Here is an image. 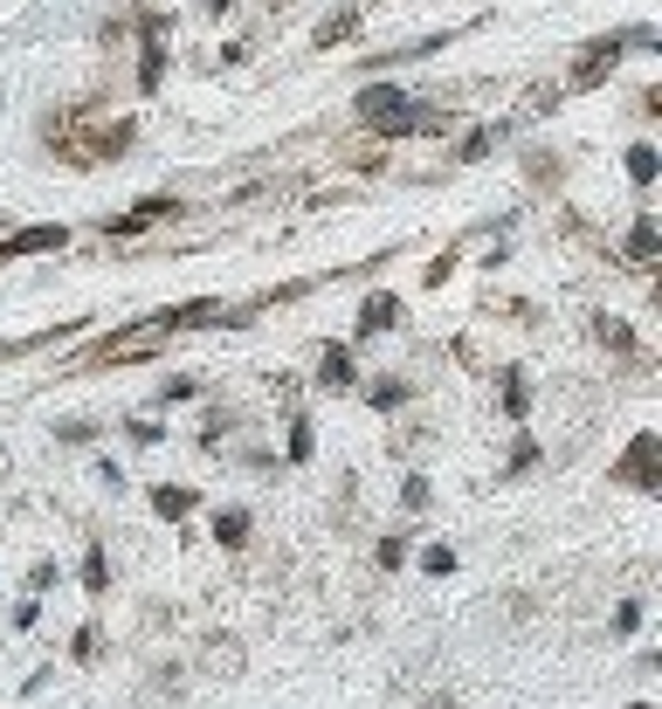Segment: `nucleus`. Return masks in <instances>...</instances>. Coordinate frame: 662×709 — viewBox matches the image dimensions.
Masks as SVG:
<instances>
[{
    "instance_id": "1",
    "label": "nucleus",
    "mask_w": 662,
    "mask_h": 709,
    "mask_svg": "<svg viewBox=\"0 0 662 709\" xmlns=\"http://www.w3.org/2000/svg\"><path fill=\"white\" fill-rule=\"evenodd\" d=\"M180 331H187V310H152V318L124 324V331H111V337H97V345H90V365H132V358H159V352H166Z\"/></svg>"
},
{
    "instance_id": "2",
    "label": "nucleus",
    "mask_w": 662,
    "mask_h": 709,
    "mask_svg": "<svg viewBox=\"0 0 662 709\" xmlns=\"http://www.w3.org/2000/svg\"><path fill=\"white\" fill-rule=\"evenodd\" d=\"M415 103H421V90H400V84H366V90H360V118L379 131V139H387V131H394L407 111H415Z\"/></svg>"
},
{
    "instance_id": "3",
    "label": "nucleus",
    "mask_w": 662,
    "mask_h": 709,
    "mask_svg": "<svg viewBox=\"0 0 662 709\" xmlns=\"http://www.w3.org/2000/svg\"><path fill=\"white\" fill-rule=\"evenodd\" d=\"M69 242V228L63 221H35V228H14V234H0V262H29V255H56Z\"/></svg>"
},
{
    "instance_id": "4",
    "label": "nucleus",
    "mask_w": 662,
    "mask_h": 709,
    "mask_svg": "<svg viewBox=\"0 0 662 709\" xmlns=\"http://www.w3.org/2000/svg\"><path fill=\"white\" fill-rule=\"evenodd\" d=\"M621 35H600V42H587L580 48V63H573V90H594V84H607L615 76V63H621Z\"/></svg>"
},
{
    "instance_id": "5",
    "label": "nucleus",
    "mask_w": 662,
    "mask_h": 709,
    "mask_svg": "<svg viewBox=\"0 0 662 709\" xmlns=\"http://www.w3.org/2000/svg\"><path fill=\"white\" fill-rule=\"evenodd\" d=\"M173 214H187V207L173 200V193H145V200L132 207V214L104 221V234H111V242H124V234H139V228H152V221H173Z\"/></svg>"
},
{
    "instance_id": "6",
    "label": "nucleus",
    "mask_w": 662,
    "mask_h": 709,
    "mask_svg": "<svg viewBox=\"0 0 662 709\" xmlns=\"http://www.w3.org/2000/svg\"><path fill=\"white\" fill-rule=\"evenodd\" d=\"M615 483H635V489H655V483H662V468H655V434H649V428L635 434L628 455L615 462Z\"/></svg>"
},
{
    "instance_id": "7",
    "label": "nucleus",
    "mask_w": 662,
    "mask_h": 709,
    "mask_svg": "<svg viewBox=\"0 0 662 709\" xmlns=\"http://www.w3.org/2000/svg\"><path fill=\"white\" fill-rule=\"evenodd\" d=\"M318 386H331V392H352V386H360L352 345H324V352H318Z\"/></svg>"
},
{
    "instance_id": "8",
    "label": "nucleus",
    "mask_w": 662,
    "mask_h": 709,
    "mask_svg": "<svg viewBox=\"0 0 662 709\" xmlns=\"http://www.w3.org/2000/svg\"><path fill=\"white\" fill-rule=\"evenodd\" d=\"M394 324H400V297L394 290H373L360 303V337H379V331H394Z\"/></svg>"
},
{
    "instance_id": "9",
    "label": "nucleus",
    "mask_w": 662,
    "mask_h": 709,
    "mask_svg": "<svg viewBox=\"0 0 662 709\" xmlns=\"http://www.w3.org/2000/svg\"><path fill=\"white\" fill-rule=\"evenodd\" d=\"M194 503H200V496H194L187 483H152V510H159L166 523H187V517H194Z\"/></svg>"
},
{
    "instance_id": "10",
    "label": "nucleus",
    "mask_w": 662,
    "mask_h": 709,
    "mask_svg": "<svg viewBox=\"0 0 662 709\" xmlns=\"http://www.w3.org/2000/svg\"><path fill=\"white\" fill-rule=\"evenodd\" d=\"M621 166H628V187H642V193L655 187V173H662V159H655V145H649V139H635Z\"/></svg>"
},
{
    "instance_id": "11",
    "label": "nucleus",
    "mask_w": 662,
    "mask_h": 709,
    "mask_svg": "<svg viewBox=\"0 0 662 709\" xmlns=\"http://www.w3.org/2000/svg\"><path fill=\"white\" fill-rule=\"evenodd\" d=\"M249 531H256V517H249L242 503H228V510H214V538H221L228 551H242V544H249Z\"/></svg>"
},
{
    "instance_id": "12",
    "label": "nucleus",
    "mask_w": 662,
    "mask_h": 709,
    "mask_svg": "<svg viewBox=\"0 0 662 709\" xmlns=\"http://www.w3.org/2000/svg\"><path fill=\"white\" fill-rule=\"evenodd\" d=\"M360 35V8H331L324 21H318V48H339V42H352Z\"/></svg>"
},
{
    "instance_id": "13",
    "label": "nucleus",
    "mask_w": 662,
    "mask_h": 709,
    "mask_svg": "<svg viewBox=\"0 0 662 709\" xmlns=\"http://www.w3.org/2000/svg\"><path fill=\"white\" fill-rule=\"evenodd\" d=\"M655 242H662L655 214H635V228H628V262H635V269H649V262H655Z\"/></svg>"
},
{
    "instance_id": "14",
    "label": "nucleus",
    "mask_w": 662,
    "mask_h": 709,
    "mask_svg": "<svg viewBox=\"0 0 662 709\" xmlns=\"http://www.w3.org/2000/svg\"><path fill=\"white\" fill-rule=\"evenodd\" d=\"M594 337H600V345L615 352V358H635V352H642V345H635V331H628L621 318H594Z\"/></svg>"
},
{
    "instance_id": "15",
    "label": "nucleus",
    "mask_w": 662,
    "mask_h": 709,
    "mask_svg": "<svg viewBox=\"0 0 662 709\" xmlns=\"http://www.w3.org/2000/svg\"><path fill=\"white\" fill-rule=\"evenodd\" d=\"M84 592H90V599H104V592H111V558H104V544H90V551H84Z\"/></svg>"
},
{
    "instance_id": "16",
    "label": "nucleus",
    "mask_w": 662,
    "mask_h": 709,
    "mask_svg": "<svg viewBox=\"0 0 662 709\" xmlns=\"http://www.w3.org/2000/svg\"><path fill=\"white\" fill-rule=\"evenodd\" d=\"M159 76H166V42H145L139 48V97L159 90Z\"/></svg>"
},
{
    "instance_id": "17",
    "label": "nucleus",
    "mask_w": 662,
    "mask_h": 709,
    "mask_svg": "<svg viewBox=\"0 0 662 709\" xmlns=\"http://www.w3.org/2000/svg\"><path fill=\"white\" fill-rule=\"evenodd\" d=\"M504 420H531V379H518V373H504Z\"/></svg>"
},
{
    "instance_id": "18",
    "label": "nucleus",
    "mask_w": 662,
    "mask_h": 709,
    "mask_svg": "<svg viewBox=\"0 0 662 709\" xmlns=\"http://www.w3.org/2000/svg\"><path fill=\"white\" fill-rule=\"evenodd\" d=\"M497 139H504V124H476V131H470V139H463V152H455V159H463V166H470V159H483V152H490Z\"/></svg>"
},
{
    "instance_id": "19",
    "label": "nucleus",
    "mask_w": 662,
    "mask_h": 709,
    "mask_svg": "<svg viewBox=\"0 0 662 709\" xmlns=\"http://www.w3.org/2000/svg\"><path fill=\"white\" fill-rule=\"evenodd\" d=\"M284 455H290V462H311V455H318V434H311V420H304V413L290 420V448H284Z\"/></svg>"
},
{
    "instance_id": "20",
    "label": "nucleus",
    "mask_w": 662,
    "mask_h": 709,
    "mask_svg": "<svg viewBox=\"0 0 662 709\" xmlns=\"http://www.w3.org/2000/svg\"><path fill=\"white\" fill-rule=\"evenodd\" d=\"M366 400H373L379 413H394V407H407V386H400V379H373V386H366Z\"/></svg>"
},
{
    "instance_id": "21",
    "label": "nucleus",
    "mask_w": 662,
    "mask_h": 709,
    "mask_svg": "<svg viewBox=\"0 0 662 709\" xmlns=\"http://www.w3.org/2000/svg\"><path fill=\"white\" fill-rule=\"evenodd\" d=\"M421 572H428V579H449V572H455V544H428L421 551Z\"/></svg>"
},
{
    "instance_id": "22",
    "label": "nucleus",
    "mask_w": 662,
    "mask_h": 709,
    "mask_svg": "<svg viewBox=\"0 0 662 709\" xmlns=\"http://www.w3.org/2000/svg\"><path fill=\"white\" fill-rule=\"evenodd\" d=\"M187 400H200V379H166L159 386V407H187Z\"/></svg>"
},
{
    "instance_id": "23",
    "label": "nucleus",
    "mask_w": 662,
    "mask_h": 709,
    "mask_svg": "<svg viewBox=\"0 0 662 709\" xmlns=\"http://www.w3.org/2000/svg\"><path fill=\"white\" fill-rule=\"evenodd\" d=\"M69 654H76V662H97V654H104V634H97V627H76Z\"/></svg>"
},
{
    "instance_id": "24",
    "label": "nucleus",
    "mask_w": 662,
    "mask_h": 709,
    "mask_svg": "<svg viewBox=\"0 0 662 709\" xmlns=\"http://www.w3.org/2000/svg\"><path fill=\"white\" fill-rule=\"evenodd\" d=\"M525 468H539V441H518V448H511V462H504V476H525Z\"/></svg>"
},
{
    "instance_id": "25",
    "label": "nucleus",
    "mask_w": 662,
    "mask_h": 709,
    "mask_svg": "<svg viewBox=\"0 0 662 709\" xmlns=\"http://www.w3.org/2000/svg\"><path fill=\"white\" fill-rule=\"evenodd\" d=\"M635 627H642V599H621V607H615V641H628Z\"/></svg>"
},
{
    "instance_id": "26",
    "label": "nucleus",
    "mask_w": 662,
    "mask_h": 709,
    "mask_svg": "<svg viewBox=\"0 0 662 709\" xmlns=\"http://www.w3.org/2000/svg\"><path fill=\"white\" fill-rule=\"evenodd\" d=\"M428 496H435V489H428V476H407V483H400V503H407V510H428Z\"/></svg>"
},
{
    "instance_id": "27",
    "label": "nucleus",
    "mask_w": 662,
    "mask_h": 709,
    "mask_svg": "<svg viewBox=\"0 0 662 709\" xmlns=\"http://www.w3.org/2000/svg\"><path fill=\"white\" fill-rule=\"evenodd\" d=\"M48 586H56V558H35L29 565V592H48Z\"/></svg>"
},
{
    "instance_id": "28",
    "label": "nucleus",
    "mask_w": 662,
    "mask_h": 709,
    "mask_svg": "<svg viewBox=\"0 0 662 709\" xmlns=\"http://www.w3.org/2000/svg\"><path fill=\"white\" fill-rule=\"evenodd\" d=\"M124 428H132V441H139V448H152V441H159V434H166V428H159V420H145V413H139V420H124Z\"/></svg>"
},
{
    "instance_id": "29",
    "label": "nucleus",
    "mask_w": 662,
    "mask_h": 709,
    "mask_svg": "<svg viewBox=\"0 0 662 709\" xmlns=\"http://www.w3.org/2000/svg\"><path fill=\"white\" fill-rule=\"evenodd\" d=\"M35 613H42V592H29V599L14 607V634H29V627H35Z\"/></svg>"
},
{
    "instance_id": "30",
    "label": "nucleus",
    "mask_w": 662,
    "mask_h": 709,
    "mask_svg": "<svg viewBox=\"0 0 662 709\" xmlns=\"http://www.w3.org/2000/svg\"><path fill=\"white\" fill-rule=\"evenodd\" d=\"M379 565H387V572L407 565V538H379Z\"/></svg>"
},
{
    "instance_id": "31",
    "label": "nucleus",
    "mask_w": 662,
    "mask_h": 709,
    "mask_svg": "<svg viewBox=\"0 0 662 709\" xmlns=\"http://www.w3.org/2000/svg\"><path fill=\"white\" fill-rule=\"evenodd\" d=\"M63 441H69V448H84V441H97V428H90V420H63Z\"/></svg>"
},
{
    "instance_id": "32",
    "label": "nucleus",
    "mask_w": 662,
    "mask_h": 709,
    "mask_svg": "<svg viewBox=\"0 0 662 709\" xmlns=\"http://www.w3.org/2000/svg\"><path fill=\"white\" fill-rule=\"evenodd\" d=\"M200 8H208V14H228V8H235V0H200Z\"/></svg>"
},
{
    "instance_id": "33",
    "label": "nucleus",
    "mask_w": 662,
    "mask_h": 709,
    "mask_svg": "<svg viewBox=\"0 0 662 709\" xmlns=\"http://www.w3.org/2000/svg\"><path fill=\"white\" fill-rule=\"evenodd\" d=\"M628 709H655V702H628Z\"/></svg>"
}]
</instances>
